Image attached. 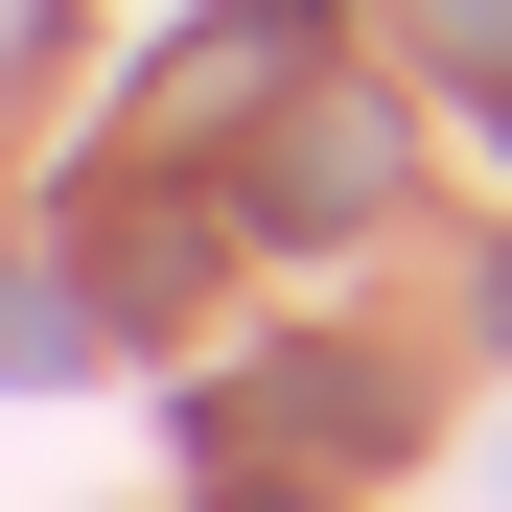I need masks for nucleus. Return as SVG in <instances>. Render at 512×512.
I'll return each instance as SVG.
<instances>
[{"label": "nucleus", "mask_w": 512, "mask_h": 512, "mask_svg": "<svg viewBox=\"0 0 512 512\" xmlns=\"http://www.w3.org/2000/svg\"><path fill=\"white\" fill-rule=\"evenodd\" d=\"M256 210H280V233H350V210H396V117H373V94H326L280 163H256Z\"/></svg>", "instance_id": "obj_1"}, {"label": "nucleus", "mask_w": 512, "mask_h": 512, "mask_svg": "<svg viewBox=\"0 0 512 512\" xmlns=\"http://www.w3.org/2000/svg\"><path fill=\"white\" fill-rule=\"evenodd\" d=\"M24 24H47V0H0V47H24Z\"/></svg>", "instance_id": "obj_2"}]
</instances>
